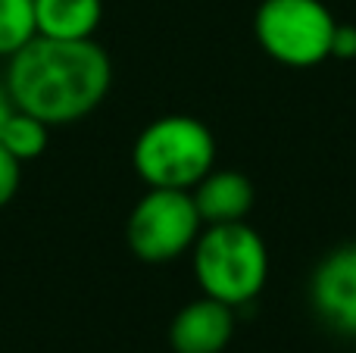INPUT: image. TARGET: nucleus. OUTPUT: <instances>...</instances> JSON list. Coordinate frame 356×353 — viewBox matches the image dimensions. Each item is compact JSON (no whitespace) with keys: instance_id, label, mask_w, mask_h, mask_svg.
I'll list each match as a JSON object with an SVG mask.
<instances>
[{"instance_id":"5","label":"nucleus","mask_w":356,"mask_h":353,"mask_svg":"<svg viewBox=\"0 0 356 353\" xmlns=\"http://www.w3.org/2000/svg\"><path fill=\"white\" fill-rule=\"evenodd\" d=\"M200 213L188 191L150 188L135 204L125 225L129 247L144 263H169L181 256L200 235Z\"/></svg>"},{"instance_id":"12","label":"nucleus","mask_w":356,"mask_h":353,"mask_svg":"<svg viewBox=\"0 0 356 353\" xmlns=\"http://www.w3.org/2000/svg\"><path fill=\"white\" fill-rule=\"evenodd\" d=\"M19 185H22V163L6 147H0V210L16 197Z\"/></svg>"},{"instance_id":"14","label":"nucleus","mask_w":356,"mask_h":353,"mask_svg":"<svg viewBox=\"0 0 356 353\" xmlns=\"http://www.w3.org/2000/svg\"><path fill=\"white\" fill-rule=\"evenodd\" d=\"M10 113H13V97H10V91H6V81H0V129H3Z\"/></svg>"},{"instance_id":"6","label":"nucleus","mask_w":356,"mask_h":353,"mask_svg":"<svg viewBox=\"0 0 356 353\" xmlns=\"http://www.w3.org/2000/svg\"><path fill=\"white\" fill-rule=\"evenodd\" d=\"M313 306L332 329L356 335V244L319 263L313 275Z\"/></svg>"},{"instance_id":"11","label":"nucleus","mask_w":356,"mask_h":353,"mask_svg":"<svg viewBox=\"0 0 356 353\" xmlns=\"http://www.w3.org/2000/svg\"><path fill=\"white\" fill-rule=\"evenodd\" d=\"M35 35V0H0V56L10 60Z\"/></svg>"},{"instance_id":"8","label":"nucleus","mask_w":356,"mask_h":353,"mask_svg":"<svg viewBox=\"0 0 356 353\" xmlns=\"http://www.w3.org/2000/svg\"><path fill=\"white\" fill-rule=\"evenodd\" d=\"M194 204L203 222H244L253 206V185L241 172H207L194 185Z\"/></svg>"},{"instance_id":"7","label":"nucleus","mask_w":356,"mask_h":353,"mask_svg":"<svg viewBox=\"0 0 356 353\" xmlns=\"http://www.w3.org/2000/svg\"><path fill=\"white\" fill-rule=\"evenodd\" d=\"M234 335V306L203 294L200 300L178 310L169 329L175 353H222Z\"/></svg>"},{"instance_id":"10","label":"nucleus","mask_w":356,"mask_h":353,"mask_svg":"<svg viewBox=\"0 0 356 353\" xmlns=\"http://www.w3.org/2000/svg\"><path fill=\"white\" fill-rule=\"evenodd\" d=\"M50 144V125L41 122L38 116L25 110H16L6 116L3 129H0V147H6L19 163H31L47 150Z\"/></svg>"},{"instance_id":"3","label":"nucleus","mask_w":356,"mask_h":353,"mask_svg":"<svg viewBox=\"0 0 356 353\" xmlns=\"http://www.w3.org/2000/svg\"><path fill=\"white\" fill-rule=\"evenodd\" d=\"M216 141L213 131L191 116L154 119L138 135L131 163L147 188H178L188 191L207 172H213Z\"/></svg>"},{"instance_id":"13","label":"nucleus","mask_w":356,"mask_h":353,"mask_svg":"<svg viewBox=\"0 0 356 353\" xmlns=\"http://www.w3.org/2000/svg\"><path fill=\"white\" fill-rule=\"evenodd\" d=\"M332 56H338V60H353L356 56V28L353 25H338V28H334Z\"/></svg>"},{"instance_id":"4","label":"nucleus","mask_w":356,"mask_h":353,"mask_svg":"<svg viewBox=\"0 0 356 353\" xmlns=\"http://www.w3.org/2000/svg\"><path fill=\"white\" fill-rule=\"evenodd\" d=\"M334 28L338 22L322 0H263L257 10V41L272 60L291 69L325 63Z\"/></svg>"},{"instance_id":"2","label":"nucleus","mask_w":356,"mask_h":353,"mask_svg":"<svg viewBox=\"0 0 356 353\" xmlns=\"http://www.w3.org/2000/svg\"><path fill=\"white\" fill-rule=\"evenodd\" d=\"M194 275L207 297L228 306L250 304L269 275L266 241L244 222L209 225L194 241Z\"/></svg>"},{"instance_id":"9","label":"nucleus","mask_w":356,"mask_h":353,"mask_svg":"<svg viewBox=\"0 0 356 353\" xmlns=\"http://www.w3.org/2000/svg\"><path fill=\"white\" fill-rule=\"evenodd\" d=\"M104 19V0H35L38 35L85 41L94 38Z\"/></svg>"},{"instance_id":"1","label":"nucleus","mask_w":356,"mask_h":353,"mask_svg":"<svg viewBox=\"0 0 356 353\" xmlns=\"http://www.w3.org/2000/svg\"><path fill=\"white\" fill-rule=\"evenodd\" d=\"M3 81L16 110L31 113L54 129L79 122L104 104L113 66L94 38L63 41L35 35L10 56Z\"/></svg>"}]
</instances>
